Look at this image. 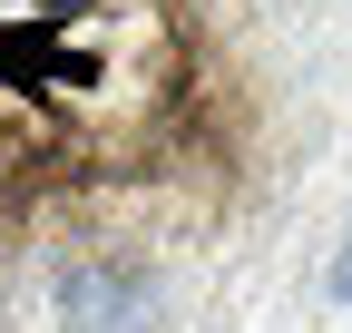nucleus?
I'll return each instance as SVG.
<instances>
[{"label": "nucleus", "instance_id": "f257e3e1", "mask_svg": "<svg viewBox=\"0 0 352 333\" xmlns=\"http://www.w3.org/2000/svg\"><path fill=\"white\" fill-rule=\"evenodd\" d=\"M352 89L333 0H0V275L147 265L264 226Z\"/></svg>", "mask_w": 352, "mask_h": 333}, {"label": "nucleus", "instance_id": "f03ea898", "mask_svg": "<svg viewBox=\"0 0 352 333\" xmlns=\"http://www.w3.org/2000/svg\"><path fill=\"white\" fill-rule=\"evenodd\" d=\"M333 304H352V235H342V255H333Z\"/></svg>", "mask_w": 352, "mask_h": 333}]
</instances>
